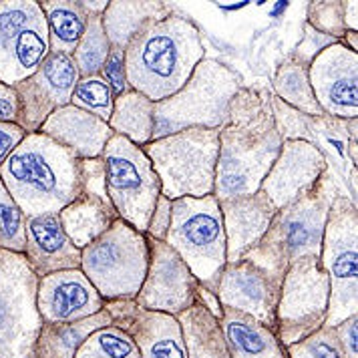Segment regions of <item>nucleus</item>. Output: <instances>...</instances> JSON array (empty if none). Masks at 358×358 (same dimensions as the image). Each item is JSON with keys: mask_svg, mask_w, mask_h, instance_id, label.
I'll use <instances>...</instances> for the list:
<instances>
[{"mask_svg": "<svg viewBox=\"0 0 358 358\" xmlns=\"http://www.w3.org/2000/svg\"><path fill=\"white\" fill-rule=\"evenodd\" d=\"M282 149L270 93L242 87L231 99L228 121L220 127L213 196L217 201L260 192Z\"/></svg>", "mask_w": 358, "mask_h": 358, "instance_id": "1", "label": "nucleus"}, {"mask_svg": "<svg viewBox=\"0 0 358 358\" xmlns=\"http://www.w3.org/2000/svg\"><path fill=\"white\" fill-rule=\"evenodd\" d=\"M206 59L197 27L179 15H169L143 27L125 49L129 89L159 103L176 95Z\"/></svg>", "mask_w": 358, "mask_h": 358, "instance_id": "2", "label": "nucleus"}, {"mask_svg": "<svg viewBox=\"0 0 358 358\" xmlns=\"http://www.w3.org/2000/svg\"><path fill=\"white\" fill-rule=\"evenodd\" d=\"M0 181L27 217L59 213L83 194L79 157L43 133L18 143L0 167Z\"/></svg>", "mask_w": 358, "mask_h": 358, "instance_id": "3", "label": "nucleus"}, {"mask_svg": "<svg viewBox=\"0 0 358 358\" xmlns=\"http://www.w3.org/2000/svg\"><path fill=\"white\" fill-rule=\"evenodd\" d=\"M336 194L338 185L330 169H326L310 192L278 210L266 236L244 260L256 264L280 280L296 260H318L328 212Z\"/></svg>", "mask_w": 358, "mask_h": 358, "instance_id": "4", "label": "nucleus"}, {"mask_svg": "<svg viewBox=\"0 0 358 358\" xmlns=\"http://www.w3.org/2000/svg\"><path fill=\"white\" fill-rule=\"evenodd\" d=\"M242 87L231 69L206 57L176 95L155 103L151 141L185 129H220Z\"/></svg>", "mask_w": 358, "mask_h": 358, "instance_id": "5", "label": "nucleus"}, {"mask_svg": "<svg viewBox=\"0 0 358 358\" xmlns=\"http://www.w3.org/2000/svg\"><path fill=\"white\" fill-rule=\"evenodd\" d=\"M165 244L189 268L201 288L217 292L226 268V229L215 196L176 199Z\"/></svg>", "mask_w": 358, "mask_h": 358, "instance_id": "6", "label": "nucleus"}, {"mask_svg": "<svg viewBox=\"0 0 358 358\" xmlns=\"http://www.w3.org/2000/svg\"><path fill=\"white\" fill-rule=\"evenodd\" d=\"M143 151L159 178L163 197L176 201L213 196L220 129L179 131L147 143Z\"/></svg>", "mask_w": 358, "mask_h": 358, "instance_id": "7", "label": "nucleus"}, {"mask_svg": "<svg viewBox=\"0 0 358 358\" xmlns=\"http://www.w3.org/2000/svg\"><path fill=\"white\" fill-rule=\"evenodd\" d=\"M147 262L145 234L119 217L93 244L81 250V272L105 302L135 300L145 280Z\"/></svg>", "mask_w": 358, "mask_h": 358, "instance_id": "8", "label": "nucleus"}, {"mask_svg": "<svg viewBox=\"0 0 358 358\" xmlns=\"http://www.w3.org/2000/svg\"><path fill=\"white\" fill-rule=\"evenodd\" d=\"M318 262L330 284L324 326L334 328L358 314V208L348 196L330 206Z\"/></svg>", "mask_w": 358, "mask_h": 358, "instance_id": "9", "label": "nucleus"}, {"mask_svg": "<svg viewBox=\"0 0 358 358\" xmlns=\"http://www.w3.org/2000/svg\"><path fill=\"white\" fill-rule=\"evenodd\" d=\"M107 196L119 220L145 234L153 208L162 196V183L145 155L121 135H113L103 151Z\"/></svg>", "mask_w": 358, "mask_h": 358, "instance_id": "10", "label": "nucleus"}, {"mask_svg": "<svg viewBox=\"0 0 358 358\" xmlns=\"http://www.w3.org/2000/svg\"><path fill=\"white\" fill-rule=\"evenodd\" d=\"M38 276L22 254L0 250V358H34L43 328Z\"/></svg>", "mask_w": 358, "mask_h": 358, "instance_id": "11", "label": "nucleus"}, {"mask_svg": "<svg viewBox=\"0 0 358 358\" xmlns=\"http://www.w3.org/2000/svg\"><path fill=\"white\" fill-rule=\"evenodd\" d=\"M330 284L316 258L290 264L282 278L276 306V336L282 346H290L324 326Z\"/></svg>", "mask_w": 358, "mask_h": 358, "instance_id": "12", "label": "nucleus"}, {"mask_svg": "<svg viewBox=\"0 0 358 358\" xmlns=\"http://www.w3.org/2000/svg\"><path fill=\"white\" fill-rule=\"evenodd\" d=\"M49 31L38 0H0V83L15 87L49 57Z\"/></svg>", "mask_w": 358, "mask_h": 358, "instance_id": "13", "label": "nucleus"}, {"mask_svg": "<svg viewBox=\"0 0 358 358\" xmlns=\"http://www.w3.org/2000/svg\"><path fill=\"white\" fill-rule=\"evenodd\" d=\"M79 79L81 77L73 57L49 52L43 65L29 79L15 85L20 103L18 127L27 135L38 133L43 123L57 109L71 105V97Z\"/></svg>", "mask_w": 358, "mask_h": 358, "instance_id": "14", "label": "nucleus"}, {"mask_svg": "<svg viewBox=\"0 0 358 358\" xmlns=\"http://www.w3.org/2000/svg\"><path fill=\"white\" fill-rule=\"evenodd\" d=\"M145 238L149 248L145 280L133 302L143 310L178 316L196 302L199 284L169 245Z\"/></svg>", "mask_w": 358, "mask_h": 358, "instance_id": "15", "label": "nucleus"}, {"mask_svg": "<svg viewBox=\"0 0 358 358\" xmlns=\"http://www.w3.org/2000/svg\"><path fill=\"white\" fill-rule=\"evenodd\" d=\"M312 93L334 119H358V55L342 43L324 49L308 66Z\"/></svg>", "mask_w": 358, "mask_h": 358, "instance_id": "16", "label": "nucleus"}, {"mask_svg": "<svg viewBox=\"0 0 358 358\" xmlns=\"http://www.w3.org/2000/svg\"><path fill=\"white\" fill-rule=\"evenodd\" d=\"M280 286V278L262 270L252 262L240 260L236 264H226L215 298L222 308L242 312L276 332Z\"/></svg>", "mask_w": 358, "mask_h": 358, "instance_id": "17", "label": "nucleus"}, {"mask_svg": "<svg viewBox=\"0 0 358 358\" xmlns=\"http://www.w3.org/2000/svg\"><path fill=\"white\" fill-rule=\"evenodd\" d=\"M328 169L324 151L310 141H282L276 162L264 178L260 192L276 210L310 192Z\"/></svg>", "mask_w": 358, "mask_h": 358, "instance_id": "18", "label": "nucleus"}, {"mask_svg": "<svg viewBox=\"0 0 358 358\" xmlns=\"http://www.w3.org/2000/svg\"><path fill=\"white\" fill-rule=\"evenodd\" d=\"M36 308L43 324H69L95 316L105 308V300L77 268L38 278Z\"/></svg>", "mask_w": 358, "mask_h": 358, "instance_id": "19", "label": "nucleus"}, {"mask_svg": "<svg viewBox=\"0 0 358 358\" xmlns=\"http://www.w3.org/2000/svg\"><path fill=\"white\" fill-rule=\"evenodd\" d=\"M113 324L137 344L141 358H187L176 316L139 308L133 300L105 302Z\"/></svg>", "mask_w": 358, "mask_h": 358, "instance_id": "20", "label": "nucleus"}, {"mask_svg": "<svg viewBox=\"0 0 358 358\" xmlns=\"http://www.w3.org/2000/svg\"><path fill=\"white\" fill-rule=\"evenodd\" d=\"M226 229V264H236L260 244L270 228L276 208L262 192L220 201Z\"/></svg>", "mask_w": 358, "mask_h": 358, "instance_id": "21", "label": "nucleus"}, {"mask_svg": "<svg viewBox=\"0 0 358 358\" xmlns=\"http://www.w3.org/2000/svg\"><path fill=\"white\" fill-rule=\"evenodd\" d=\"M22 256L38 278L81 268V250L69 240L59 213L27 217V245Z\"/></svg>", "mask_w": 358, "mask_h": 358, "instance_id": "22", "label": "nucleus"}, {"mask_svg": "<svg viewBox=\"0 0 358 358\" xmlns=\"http://www.w3.org/2000/svg\"><path fill=\"white\" fill-rule=\"evenodd\" d=\"M38 133L50 137L59 145L66 147L79 159H95L101 157L105 145L115 133L109 123L97 119L95 115L81 111L73 105L57 109L43 123Z\"/></svg>", "mask_w": 358, "mask_h": 358, "instance_id": "23", "label": "nucleus"}, {"mask_svg": "<svg viewBox=\"0 0 358 358\" xmlns=\"http://www.w3.org/2000/svg\"><path fill=\"white\" fill-rule=\"evenodd\" d=\"M220 322L229 358H288L276 332L242 312L222 308Z\"/></svg>", "mask_w": 358, "mask_h": 358, "instance_id": "24", "label": "nucleus"}, {"mask_svg": "<svg viewBox=\"0 0 358 358\" xmlns=\"http://www.w3.org/2000/svg\"><path fill=\"white\" fill-rule=\"evenodd\" d=\"M169 15L171 4L162 0H111L103 13V29L111 47L125 50L143 27Z\"/></svg>", "mask_w": 358, "mask_h": 358, "instance_id": "25", "label": "nucleus"}, {"mask_svg": "<svg viewBox=\"0 0 358 358\" xmlns=\"http://www.w3.org/2000/svg\"><path fill=\"white\" fill-rule=\"evenodd\" d=\"M187 358H229L224 328L199 300L176 316Z\"/></svg>", "mask_w": 358, "mask_h": 358, "instance_id": "26", "label": "nucleus"}, {"mask_svg": "<svg viewBox=\"0 0 358 358\" xmlns=\"http://www.w3.org/2000/svg\"><path fill=\"white\" fill-rule=\"evenodd\" d=\"M59 217L69 240L83 250L113 226L117 213L111 203H103L97 197L79 196L59 212Z\"/></svg>", "mask_w": 358, "mask_h": 358, "instance_id": "27", "label": "nucleus"}, {"mask_svg": "<svg viewBox=\"0 0 358 358\" xmlns=\"http://www.w3.org/2000/svg\"><path fill=\"white\" fill-rule=\"evenodd\" d=\"M113 324L109 310L103 308L95 316L69 324H43L34 344V358H75L87 336L103 326Z\"/></svg>", "mask_w": 358, "mask_h": 358, "instance_id": "28", "label": "nucleus"}, {"mask_svg": "<svg viewBox=\"0 0 358 358\" xmlns=\"http://www.w3.org/2000/svg\"><path fill=\"white\" fill-rule=\"evenodd\" d=\"M41 8L47 20L50 52L73 57L89 22L81 0H41Z\"/></svg>", "mask_w": 358, "mask_h": 358, "instance_id": "29", "label": "nucleus"}, {"mask_svg": "<svg viewBox=\"0 0 358 358\" xmlns=\"http://www.w3.org/2000/svg\"><path fill=\"white\" fill-rule=\"evenodd\" d=\"M153 107L155 103L145 95L127 89L123 95L115 97L109 127L115 135L125 137L135 145L145 147L153 139Z\"/></svg>", "mask_w": 358, "mask_h": 358, "instance_id": "30", "label": "nucleus"}, {"mask_svg": "<svg viewBox=\"0 0 358 358\" xmlns=\"http://www.w3.org/2000/svg\"><path fill=\"white\" fill-rule=\"evenodd\" d=\"M274 97H278L288 107L312 117H324L318 101L312 93L308 79V66L302 65L292 57H286L276 71L274 77Z\"/></svg>", "mask_w": 358, "mask_h": 358, "instance_id": "31", "label": "nucleus"}, {"mask_svg": "<svg viewBox=\"0 0 358 358\" xmlns=\"http://www.w3.org/2000/svg\"><path fill=\"white\" fill-rule=\"evenodd\" d=\"M109 50H111V45H109V38L103 29V17L89 15V22H87L81 43L73 52V61L77 65L79 77L99 75L109 57Z\"/></svg>", "mask_w": 358, "mask_h": 358, "instance_id": "32", "label": "nucleus"}, {"mask_svg": "<svg viewBox=\"0 0 358 358\" xmlns=\"http://www.w3.org/2000/svg\"><path fill=\"white\" fill-rule=\"evenodd\" d=\"M75 358H141L137 344L133 342L129 334L119 328L109 324L95 330L91 336H87L79 346Z\"/></svg>", "mask_w": 358, "mask_h": 358, "instance_id": "33", "label": "nucleus"}, {"mask_svg": "<svg viewBox=\"0 0 358 358\" xmlns=\"http://www.w3.org/2000/svg\"><path fill=\"white\" fill-rule=\"evenodd\" d=\"M71 105L87 111V113L95 115L97 119L109 123L111 113H113L115 105V95L113 91L109 89V85L103 81L99 75L95 77H81L75 91H73V97H71Z\"/></svg>", "mask_w": 358, "mask_h": 358, "instance_id": "34", "label": "nucleus"}, {"mask_svg": "<svg viewBox=\"0 0 358 358\" xmlns=\"http://www.w3.org/2000/svg\"><path fill=\"white\" fill-rule=\"evenodd\" d=\"M27 245V215L6 192L0 181V250L24 254Z\"/></svg>", "mask_w": 358, "mask_h": 358, "instance_id": "35", "label": "nucleus"}, {"mask_svg": "<svg viewBox=\"0 0 358 358\" xmlns=\"http://www.w3.org/2000/svg\"><path fill=\"white\" fill-rule=\"evenodd\" d=\"M288 358H344L334 328L322 326L310 336L286 346Z\"/></svg>", "mask_w": 358, "mask_h": 358, "instance_id": "36", "label": "nucleus"}, {"mask_svg": "<svg viewBox=\"0 0 358 358\" xmlns=\"http://www.w3.org/2000/svg\"><path fill=\"white\" fill-rule=\"evenodd\" d=\"M306 24L314 31L328 34L336 41H342L346 33L344 20H342V0H314L308 2L306 8Z\"/></svg>", "mask_w": 358, "mask_h": 358, "instance_id": "37", "label": "nucleus"}, {"mask_svg": "<svg viewBox=\"0 0 358 358\" xmlns=\"http://www.w3.org/2000/svg\"><path fill=\"white\" fill-rule=\"evenodd\" d=\"M79 176H81V196L97 197L103 203H111L105 185V163L103 157L95 159H79Z\"/></svg>", "mask_w": 358, "mask_h": 358, "instance_id": "38", "label": "nucleus"}, {"mask_svg": "<svg viewBox=\"0 0 358 358\" xmlns=\"http://www.w3.org/2000/svg\"><path fill=\"white\" fill-rule=\"evenodd\" d=\"M99 77L109 85V89L113 91L115 97L123 95L129 89L127 83V71H125V50L111 47L109 57L105 61V65L101 69Z\"/></svg>", "mask_w": 358, "mask_h": 358, "instance_id": "39", "label": "nucleus"}, {"mask_svg": "<svg viewBox=\"0 0 358 358\" xmlns=\"http://www.w3.org/2000/svg\"><path fill=\"white\" fill-rule=\"evenodd\" d=\"M336 43H341V41H336V38H332V36H328V34L318 33V31H314L310 24H304V38L298 43V47L292 50V59L296 61H300L302 65L310 66V63L322 52L328 47H332V45H336Z\"/></svg>", "mask_w": 358, "mask_h": 358, "instance_id": "40", "label": "nucleus"}, {"mask_svg": "<svg viewBox=\"0 0 358 358\" xmlns=\"http://www.w3.org/2000/svg\"><path fill=\"white\" fill-rule=\"evenodd\" d=\"M171 199L159 196L153 213H151V220H149V226H147L145 236L153 238V240H159L165 242V236L169 231V224H171Z\"/></svg>", "mask_w": 358, "mask_h": 358, "instance_id": "41", "label": "nucleus"}, {"mask_svg": "<svg viewBox=\"0 0 358 358\" xmlns=\"http://www.w3.org/2000/svg\"><path fill=\"white\" fill-rule=\"evenodd\" d=\"M344 358H358V314L334 326Z\"/></svg>", "mask_w": 358, "mask_h": 358, "instance_id": "42", "label": "nucleus"}, {"mask_svg": "<svg viewBox=\"0 0 358 358\" xmlns=\"http://www.w3.org/2000/svg\"><path fill=\"white\" fill-rule=\"evenodd\" d=\"M18 117H20V103L15 87L0 83V123L18 125Z\"/></svg>", "mask_w": 358, "mask_h": 358, "instance_id": "43", "label": "nucleus"}, {"mask_svg": "<svg viewBox=\"0 0 358 358\" xmlns=\"http://www.w3.org/2000/svg\"><path fill=\"white\" fill-rule=\"evenodd\" d=\"M27 137V133L13 123H0V167L8 159V155L18 147V143Z\"/></svg>", "mask_w": 358, "mask_h": 358, "instance_id": "44", "label": "nucleus"}, {"mask_svg": "<svg viewBox=\"0 0 358 358\" xmlns=\"http://www.w3.org/2000/svg\"><path fill=\"white\" fill-rule=\"evenodd\" d=\"M342 20L346 31L358 33V2L357 0H342Z\"/></svg>", "mask_w": 358, "mask_h": 358, "instance_id": "45", "label": "nucleus"}, {"mask_svg": "<svg viewBox=\"0 0 358 358\" xmlns=\"http://www.w3.org/2000/svg\"><path fill=\"white\" fill-rule=\"evenodd\" d=\"M197 300L206 306V308L212 312L213 316H217V318H222V306H220V302H217V298H215V294L208 292L206 288H197Z\"/></svg>", "mask_w": 358, "mask_h": 358, "instance_id": "46", "label": "nucleus"}, {"mask_svg": "<svg viewBox=\"0 0 358 358\" xmlns=\"http://www.w3.org/2000/svg\"><path fill=\"white\" fill-rule=\"evenodd\" d=\"M81 6L85 8L87 15H97L103 17V13L109 6V0H81Z\"/></svg>", "mask_w": 358, "mask_h": 358, "instance_id": "47", "label": "nucleus"}, {"mask_svg": "<svg viewBox=\"0 0 358 358\" xmlns=\"http://www.w3.org/2000/svg\"><path fill=\"white\" fill-rule=\"evenodd\" d=\"M341 43L344 45V47H346V49H350V50H355V52H357V49H358V33H355V31H346V33H344V36H342Z\"/></svg>", "mask_w": 358, "mask_h": 358, "instance_id": "48", "label": "nucleus"}]
</instances>
